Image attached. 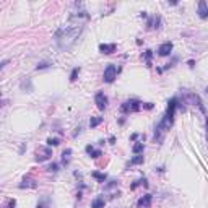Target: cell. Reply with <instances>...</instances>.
<instances>
[{
	"mask_svg": "<svg viewBox=\"0 0 208 208\" xmlns=\"http://www.w3.org/2000/svg\"><path fill=\"white\" fill-rule=\"evenodd\" d=\"M93 177L98 179V181H101V182L106 181V174H101V173H93Z\"/></svg>",
	"mask_w": 208,
	"mask_h": 208,
	"instance_id": "17",
	"label": "cell"
},
{
	"mask_svg": "<svg viewBox=\"0 0 208 208\" xmlns=\"http://www.w3.org/2000/svg\"><path fill=\"white\" fill-rule=\"evenodd\" d=\"M95 103H96L99 111H104L106 109V107H107V98H106L104 93H98V95L95 96Z\"/></svg>",
	"mask_w": 208,
	"mask_h": 208,
	"instance_id": "4",
	"label": "cell"
},
{
	"mask_svg": "<svg viewBox=\"0 0 208 208\" xmlns=\"http://www.w3.org/2000/svg\"><path fill=\"white\" fill-rule=\"evenodd\" d=\"M99 51L103 54H112L116 51V44H101L99 46Z\"/></svg>",
	"mask_w": 208,
	"mask_h": 208,
	"instance_id": "9",
	"label": "cell"
},
{
	"mask_svg": "<svg viewBox=\"0 0 208 208\" xmlns=\"http://www.w3.org/2000/svg\"><path fill=\"white\" fill-rule=\"evenodd\" d=\"M158 25H159V16H153L151 20L148 21V26L150 28H158Z\"/></svg>",
	"mask_w": 208,
	"mask_h": 208,
	"instance_id": "15",
	"label": "cell"
},
{
	"mask_svg": "<svg viewBox=\"0 0 208 208\" xmlns=\"http://www.w3.org/2000/svg\"><path fill=\"white\" fill-rule=\"evenodd\" d=\"M59 143H60L59 138H49V140H47V145H49V146H57Z\"/></svg>",
	"mask_w": 208,
	"mask_h": 208,
	"instance_id": "18",
	"label": "cell"
},
{
	"mask_svg": "<svg viewBox=\"0 0 208 208\" xmlns=\"http://www.w3.org/2000/svg\"><path fill=\"white\" fill-rule=\"evenodd\" d=\"M116 76H117V67H116V65H107V67L104 68L103 78H104L106 83H112L114 80H116Z\"/></svg>",
	"mask_w": 208,
	"mask_h": 208,
	"instance_id": "2",
	"label": "cell"
},
{
	"mask_svg": "<svg viewBox=\"0 0 208 208\" xmlns=\"http://www.w3.org/2000/svg\"><path fill=\"white\" fill-rule=\"evenodd\" d=\"M141 163H143V155H137L135 158H132L128 164H130V166H135V164H141Z\"/></svg>",
	"mask_w": 208,
	"mask_h": 208,
	"instance_id": "13",
	"label": "cell"
},
{
	"mask_svg": "<svg viewBox=\"0 0 208 208\" xmlns=\"http://www.w3.org/2000/svg\"><path fill=\"white\" fill-rule=\"evenodd\" d=\"M198 16L200 18H206L208 16V7H206V2H198Z\"/></svg>",
	"mask_w": 208,
	"mask_h": 208,
	"instance_id": "8",
	"label": "cell"
},
{
	"mask_svg": "<svg viewBox=\"0 0 208 208\" xmlns=\"http://www.w3.org/2000/svg\"><path fill=\"white\" fill-rule=\"evenodd\" d=\"M86 153H88L91 158H95V159L103 155V153H101V150H95V148H93L91 145H88V146H86Z\"/></svg>",
	"mask_w": 208,
	"mask_h": 208,
	"instance_id": "10",
	"label": "cell"
},
{
	"mask_svg": "<svg viewBox=\"0 0 208 208\" xmlns=\"http://www.w3.org/2000/svg\"><path fill=\"white\" fill-rule=\"evenodd\" d=\"M57 168H59V166H57L55 163H52L51 166H49V171H51V173H57Z\"/></svg>",
	"mask_w": 208,
	"mask_h": 208,
	"instance_id": "22",
	"label": "cell"
},
{
	"mask_svg": "<svg viewBox=\"0 0 208 208\" xmlns=\"http://www.w3.org/2000/svg\"><path fill=\"white\" fill-rule=\"evenodd\" d=\"M140 107H141V106H140L138 101L130 99V101H125L124 104L120 106V111H122V112H135V111H138Z\"/></svg>",
	"mask_w": 208,
	"mask_h": 208,
	"instance_id": "3",
	"label": "cell"
},
{
	"mask_svg": "<svg viewBox=\"0 0 208 208\" xmlns=\"http://www.w3.org/2000/svg\"><path fill=\"white\" fill-rule=\"evenodd\" d=\"M51 158V150L49 148H42L38 151V156H36V161H46Z\"/></svg>",
	"mask_w": 208,
	"mask_h": 208,
	"instance_id": "6",
	"label": "cell"
},
{
	"mask_svg": "<svg viewBox=\"0 0 208 208\" xmlns=\"http://www.w3.org/2000/svg\"><path fill=\"white\" fill-rule=\"evenodd\" d=\"M206 93H208V88H206Z\"/></svg>",
	"mask_w": 208,
	"mask_h": 208,
	"instance_id": "26",
	"label": "cell"
},
{
	"mask_svg": "<svg viewBox=\"0 0 208 208\" xmlns=\"http://www.w3.org/2000/svg\"><path fill=\"white\" fill-rule=\"evenodd\" d=\"M150 205H151V195H150V193L143 195V197L138 200V206H140V208H150Z\"/></svg>",
	"mask_w": 208,
	"mask_h": 208,
	"instance_id": "7",
	"label": "cell"
},
{
	"mask_svg": "<svg viewBox=\"0 0 208 208\" xmlns=\"http://www.w3.org/2000/svg\"><path fill=\"white\" fill-rule=\"evenodd\" d=\"M103 122V117H91L90 120V127H98Z\"/></svg>",
	"mask_w": 208,
	"mask_h": 208,
	"instance_id": "16",
	"label": "cell"
},
{
	"mask_svg": "<svg viewBox=\"0 0 208 208\" xmlns=\"http://www.w3.org/2000/svg\"><path fill=\"white\" fill-rule=\"evenodd\" d=\"M143 150H145V146H143V143H135L133 145V148H132V151L135 153V155H138V153H141Z\"/></svg>",
	"mask_w": 208,
	"mask_h": 208,
	"instance_id": "14",
	"label": "cell"
},
{
	"mask_svg": "<svg viewBox=\"0 0 208 208\" xmlns=\"http://www.w3.org/2000/svg\"><path fill=\"white\" fill-rule=\"evenodd\" d=\"M36 185H38V184H36L34 181H31L30 177H25V179H23V184H20V187H21V189H25V187H33V189H34Z\"/></svg>",
	"mask_w": 208,
	"mask_h": 208,
	"instance_id": "11",
	"label": "cell"
},
{
	"mask_svg": "<svg viewBox=\"0 0 208 208\" xmlns=\"http://www.w3.org/2000/svg\"><path fill=\"white\" fill-rule=\"evenodd\" d=\"M15 205H16V202H15L13 198H10L8 203H7V208H15Z\"/></svg>",
	"mask_w": 208,
	"mask_h": 208,
	"instance_id": "21",
	"label": "cell"
},
{
	"mask_svg": "<svg viewBox=\"0 0 208 208\" xmlns=\"http://www.w3.org/2000/svg\"><path fill=\"white\" fill-rule=\"evenodd\" d=\"M171 51H173V42H164V44H161L159 47H158V54H159L161 57L169 55Z\"/></svg>",
	"mask_w": 208,
	"mask_h": 208,
	"instance_id": "5",
	"label": "cell"
},
{
	"mask_svg": "<svg viewBox=\"0 0 208 208\" xmlns=\"http://www.w3.org/2000/svg\"><path fill=\"white\" fill-rule=\"evenodd\" d=\"M72 155V150H65V151H63V163H68V156Z\"/></svg>",
	"mask_w": 208,
	"mask_h": 208,
	"instance_id": "20",
	"label": "cell"
},
{
	"mask_svg": "<svg viewBox=\"0 0 208 208\" xmlns=\"http://www.w3.org/2000/svg\"><path fill=\"white\" fill-rule=\"evenodd\" d=\"M46 67H49V63H47V62H41L39 65H38V70H39V68H46Z\"/></svg>",
	"mask_w": 208,
	"mask_h": 208,
	"instance_id": "24",
	"label": "cell"
},
{
	"mask_svg": "<svg viewBox=\"0 0 208 208\" xmlns=\"http://www.w3.org/2000/svg\"><path fill=\"white\" fill-rule=\"evenodd\" d=\"M38 208H47V200H44V202L38 203Z\"/></svg>",
	"mask_w": 208,
	"mask_h": 208,
	"instance_id": "23",
	"label": "cell"
},
{
	"mask_svg": "<svg viewBox=\"0 0 208 208\" xmlns=\"http://www.w3.org/2000/svg\"><path fill=\"white\" fill-rule=\"evenodd\" d=\"M206 140H208V117H206Z\"/></svg>",
	"mask_w": 208,
	"mask_h": 208,
	"instance_id": "25",
	"label": "cell"
},
{
	"mask_svg": "<svg viewBox=\"0 0 208 208\" xmlns=\"http://www.w3.org/2000/svg\"><path fill=\"white\" fill-rule=\"evenodd\" d=\"M81 25H70L57 33V44L62 51H70L81 33Z\"/></svg>",
	"mask_w": 208,
	"mask_h": 208,
	"instance_id": "1",
	"label": "cell"
},
{
	"mask_svg": "<svg viewBox=\"0 0 208 208\" xmlns=\"http://www.w3.org/2000/svg\"><path fill=\"white\" fill-rule=\"evenodd\" d=\"M104 205H106V202H104V198H101V197L91 202V208H104Z\"/></svg>",
	"mask_w": 208,
	"mask_h": 208,
	"instance_id": "12",
	"label": "cell"
},
{
	"mask_svg": "<svg viewBox=\"0 0 208 208\" xmlns=\"http://www.w3.org/2000/svg\"><path fill=\"white\" fill-rule=\"evenodd\" d=\"M78 73H80V68H78V67H76V68H73V72H72V75H70V80H72V81H75Z\"/></svg>",
	"mask_w": 208,
	"mask_h": 208,
	"instance_id": "19",
	"label": "cell"
}]
</instances>
